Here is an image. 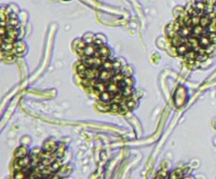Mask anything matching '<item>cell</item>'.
<instances>
[{"instance_id":"2","label":"cell","mask_w":216,"mask_h":179,"mask_svg":"<svg viewBox=\"0 0 216 179\" xmlns=\"http://www.w3.org/2000/svg\"><path fill=\"white\" fill-rule=\"evenodd\" d=\"M23 33L18 11L11 5L0 7V60L13 62L26 54Z\"/></svg>"},{"instance_id":"1","label":"cell","mask_w":216,"mask_h":179,"mask_svg":"<svg viewBox=\"0 0 216 179\" xmlns=\"http://www.w3.org/2000/svg\"><path fill=\"white\" fill-rule=\"evenodd\" d=\"M75 74L80 86L102 112L127 114L140 98L134 70L108 46L104 35L86 33L73 41Z\"/></svg>"}]
</instances>
